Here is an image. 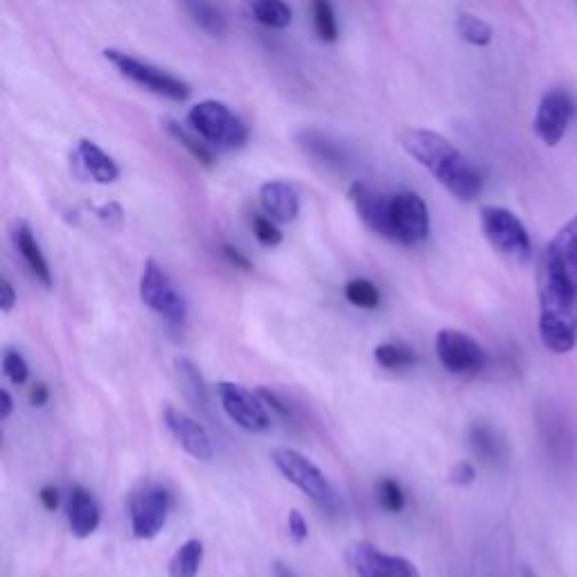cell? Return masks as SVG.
<instances>
[{
    "label": "cell",
    "mask_w": 577,
    "mask_h": 577,
    "mask_svg": "<svg viewBox=\"0 0 577 577\" xmlns=\"http://www.w3.org/2000/svg\"><path fill=\"white\" fill-rule=\"evenodd\" d=\"M271 460L278 472L287 478V481L298 487L300 492L309 496L316 505L321 508H334L336 503V492L332 483L327 481V476L321 472V467L314 465L305 454H300L296 449H273Z\"/></svg>",
    "instance_id": "obj_5"
},
{
    "label": "cell",
    "mask_w": 577,
    "mask_h": 577,
    "mask_svg": "<svg viewBox=\"0 0 577 577\" xmlns=\"http://www.w3.org/2000/svg\"><path fill=\"white\" fill-rule=\"evenodd\" d=\"M300 140V145H303L305 152H309L312 156L316 158H321V161L325 163H343V152L339 147L334 145L332 140H327L323 133H318V131H303L298 136Z\"/></svg>",
    "instance_id": "obj_25"
},
{
    "label": "cell",
    "mask_w": 577,
    "mask_h": 577,
    "mask_svg": "<svg viewBox=\"0 0 577 577\" xmlns=\"http://www.w3.org/2000/svg\"><path fill=\"white\" fill-rule=\"evenodd\" d=\"M449 478L454 485H472L474 478H476V469H474V465H469V463H458L454 469H451Z\"/></svg>",
    "instance_id": "obj_34"
},
{
    "label": "cell",
    "mask_w": 577,
    "mask_h": 577,
    "mask_svg": "<svg viewBox=\"0 0 577 577\" xmlns=\"http://www.w3.org/2000/svg\"><path fill=\"white\" fill-rule=\"evenodd\" d=\"M104 59L111 61V64L118 68V73L131 79L133 84H138L142 88H147L149 93L161 95L165 100L172 102H185L190 97V86L183 82V79L174 77L172 73H167L163 68H156L147 61H140L136 57L127 55V52L120 50H104Z\"/></svg>",
    "instance_id": "obj_6"
},
{
    "label": "cell",
    "mask_w": 577,
    "mask_h": 577,
    "mask_svg": "<svg viewBox=\"0 0 577 577\" xmlns=\"http://www.w3.org/2000/svg\"><path fill=\"white\" fill-rule=\"evenodd\" d=\"M97 217H100L104 224H109V226H118L122 224V217H124V212L120 208V203H106V206L102 208H97Z\"/></svg>",
    "instance_id": "obj_35"
},
{
    "label": "cell",
    "mask_w": 577,
    "mask_h": 577,
    "mask_svg": "<svg viewBox=\"0 0 577 577\" xmlns=\"http://www.w3.org/2000/svg\"><path fill=\"white\" fill-rule=\"evenodd\" d=\"M172 499L161 485H149L131 499V532L136 539H154L161 535L170 517Z\"/></svg>",
    "instance_id": "obj_11"
},
{
    "label": "cell",
    "mask_w": 577,
    "mask_h": 577,
    "mask_svg": "<svg viewBox=\"0 0 577 577\" xmlns=\"http://www.w3.org/2000/svg\"><path fill=\"white\" fill-rule=\"evenodd\" d=\"M165 127H167V131H170V136L176 142H181V145L188 149L194 161H199L201 165H206V167L215 165V156H212V152H210V145H206V140H203L201 136L194 138L192 133H188L181 127V124H176L172 120H167Z\"/></svg>",
    "instance_id": "obj_23"
},
{
    "label": "cell",
    "mask_w": 577,
    "mask_h": 577,
    "mask_svg": "<svg viewBox=\"0 0 577 577\" xmlns=\"http://www.w3.org/2000/svg\"><path fill=\"white\" fill-rule=\"evenodd\" d=\"M575 113V104L571 97H568L564 91H548L544 97H541L539 109L535 115V133L539 136L541 142H546L548 147H555L562 142L566 136L568 124H571V118Z\"/></svg>",
    "instance_id": "obj_14"
},
{
    "label": "cell",
    "mask_w": 577,
    "mask_h": 577,
    "mask_svg": "<svg viewBox=\"0 0 577 577\" xmlns=\"http://www.w3.org/2000/svg\"><path fill=\"white\" fill-rule=\"evenodd\" d=\"M345 300L359 309H377L381 303L379 289L366 278H354L343 289Z\"/></svg>",
    "instance_id": "obj_27"
},
{
    "label": "cell",
    "mask_w": 577,
    "mask_h": 577,
    "mask_svg": "<svg viewBox=\"0 0 577 577\" xmlns=\"http://www.w3.org/2000/svg\"><path fill=\"white\" fill-rule=\"evenodd\" d=\"M431 219L424 199L415 192L388 194L384 217H381V237L393 239L402 246H417L429 237Z\"/></svg>",
    "instance_id": "obj_3"
},
{
    "label": "cell",
    "mask_w": 577,
    "mask_h": 577,
    "mask_svg": "<svg viewBox=\"0 0 577 577\" xmlns=\"http://www.w3.org/2000/svg\"><path fill=\"white\" fill-rule=\"evenodd\" d=\"M102 521V512H100V503L93 496V492H88L86 487L75 485L70 490V499H68V526L73 537L77 539H86L91 537L93 532L100 528Z\"/></svg>",
    "instance_id": "obj_15"
},
{
    "label": "cell",
    "mask_w": 577,
    "mask_h": 577,
    "mask_svg": "<svg viewBox=\"0 0 577 577\" xmlns=\"http://www.w3.org/2000/svg\"><path fill=\"white\" fill-rule=\"evenodd\" d=\"M260 203L264 215H269L278 224H291L300 215V197L294 185L284 181H269L260 188Z\"/></svg>",
    "instance_id": "obj_18"
},
{
    "label": "cell",
    "mask_w": 577,
    "mask_h": 577,
    "mask_svg": "<svg viewBox=\"0 0 577 577\" xmlns=\"http://www.w3.org/2000/svg\"><path fill=\"white\" fill-rule=\"evenodd\" d=\"M312 19L318 39L323 43H334L339 39V23L330 0H312Z\"/></svg>",
    "instance_id": "obj_24"
},
{
    "label": "cell",
    "mask_w": 577,
    "mask_h": 577,
    "mask_svg": "<svg viewBox=\"0 0 577 577\" xmlns=\"http://www.w3.org/2000/svg\"><path fill=\"white\" fill-rule=\"evenodd\" d=\"M219 404L228 415V420L237 424L246 433H264L271 429V415L266 411L264 399L235 381L217 384Z\"/></svg>",
    "instance_id": "obj_8"
},
{
    "label": "cell",
    "mask_w": 577,
    "mask_h": 577,
    "mask_svg": "<svg viewBox=\"0 0 577 577\" xmlns=\"http://www.w3.org/2000/svg\"><path fill=\"white\" fill-rule=\"evenodd\" d=\"M253 19L273 30H284L291 25V7L284 0H242Z\"/></svg>",
    "instance_id": "obj_19"
},
{
    "label": "cell",
    "mask_w": 577,
    "mask_h": 577,
    "mask_svg": "<svg viewBox=\"0 0 577 577\" xmlns=\"http://www.w3.org/2000/svg\"><path fill=\"white\" fill-rule=\"evenodd\" d=\"M472 445L476 449V454L487 460H496L501 456V442L494 436V431L487 429V426H476L472 431Z\"/></svg>",
    "instance_id": "obj_31"
},
{
    "label": "cell",
    "mask_w": 577,
    "mask_h": 577,
    "mask_svg": "<svg viewBox=\"0 0 577 577\" xmlns=\"http://www.w3.org/2000/svg\"><path fill=\"white\" fill-rule=\"evenodd\" d=\"M12 242L16 251H19V255L23 257V262L28 264V269L32 271L34 278H37L43 287L50 289L52 287L50 264L46 260V255H43L41 251L37 237H34L32 233V226L25 219H16L12 224Z\"/></svg>",
    "instance_id": "obj_17"
},
{
    "label": "cell",
    "mask_w": 577,
    "mask_h": 577,
    "mask_svg": "<svg viewBox=\"0 0 577 577\" xmlns=\"http://www.w3.org/2000/svg\"><path fill=\"white\" fill-rule=\"evenodd\" d=\"M48 399H50V390L46 384H34L32 390H30V404L32 406H46L48 404Z\"/></svg>",
    "instance_id": "obj_38"
},
{
    "label": "cell",
    "mask_w": 577,
    "mask_h": 577,
    "mask_svg": "<svg viewBox=\"0 0 577 577\" xmlns=\"http://www.w3.org/2000/svg\"><path fill=\"white\" fill-rule=\"evenodd\" d=\"M203 564V541L188 539L170 559V577H197Z\"/></svg>",
    "instance_id": "obj_21"
},
{
    "label": "cell",
    "mask_w": 577,
    "mask_h": 577,
    "mask_svg": "<svg viewBox=\"0 0 577 577\" xmlns=\"http://www.w3.org/2000/svg\"><path fill=\"white\" fill-rule=\"evenodd\" d=\"M521 577H537V575H535V571H532V568H523Z\"/></svg>",
    "instance_id": "obj_42"
},
{
    "label": "cell",
    "mask_w": 577,
    "mask_h": 577,
    "mask_svg": "<svg viewBox=\"0 0 577 577\" xmlns=\"http://www.w3.org/2000/svg\"><path fill=\"white\" fill-rule=\"evenodd\" d=\"M16 305V291L10 284V280H0V312L10 314Z\"/></svg>",
    "instance_id": "obj_36"
},
{
    "label": "cell",
    "mask_w": 577,
    "mask_h": 577,
    "mask_svg": "<svg viewBox=\"0 0 577 577\" xmlns=\"http://www.w3.org/2000/svg\"><path fill=\"white\" fill-rule=\"evenodd\" d=\"M481 228L487 242H490L501 255L512 257V260L519 262L530 257L532 244L528 230L521 224V219L508 208L485 206L481 210Z\"/></svg>",
    "instance_id": "obj_7"
},
{
    "label": "cell",
    "mask_w": 577,
    "mask_h": 577,
    "mask_svg": "<svg viewBox=\"0 0 577 577\" xmlns=\"http://www.w3.org/2000/svg\"><path fill=\"white\" fill-rule=\"evenodd\" d=\"M539 336L553 354L577 345V215L550 239L539 264Z\"/></svg>",
    "instance_id": "obj_1"
},
{
    "label": "cell",
    "mask_w": 577,
    "mask_h": 577,
    "mask_svg": "<svg viewBox=\"0 0 577 577\" xmlns=\"http://www.w3.org/2000/svg\"><path fill=\"white\" fill-rule=\"evenodd\" d=\"M278 577H298L289 571V568H284L282 564H278Z\"/></svg>",
    "instance_id": "obj_41"
},
{
    "label": "cell",
    "mask_w": 577,
    "mask_h": 577,
    "mask_svg": "<svg viewBox=\"0 0 577 577\" xmlns=\"http://www.w3.org/2000/svg\"><path fill=\"white\" fill-rule=\"evenodd\" d=\"M163 420L170 436L179 442V447L185 454L192 456L194 460H201V463H210V460L215 458V445H212L210 433L199 420H194L192 415L183 413L174 406H165Z\"/></svg>",
    "instance_id": "obj_13"
},
{
    "label": "cell",
    "mask_w": 577,
    "mask_h": 577,
    "mask_svg": "<svg viewBox=\"0 0 577 577\" xmlns=\"http://www.w3.org/2000/svg\"><path fill=\"white\" fill-rule=\"evenodd\" d=\"M456 30L460 34V39L472 43V46L483 48L492 41V28L483 19H478L474 14H460Z\"/></svg>",
    "instance_id": "obj_28"
},
{
    "label": "cell",
    "mask_w": 577,
    "mask_h": 577,
    "mask_svg": "<svg viewBox=\"0 0 577 577\" xmlns=\"http://www.w3.org/2000/svg\"><path fill=\"white\" fill-rule=\"evenodd\" d=\"M39 501L43 503V508H46L48 512H55L59 508V490L55 485H46V487H41V492H39Z\"/></svg>",
    "instance_id": "obj_37"
},
{
    "label": "cell",
    "mask_w": 577,
    "mask_h": 577,
    "mask_svg": "<svg viewBox=\"0 0 577 577\" xmlns=\"http://www.w3.org/2000/svg\"><path fill=\"white\" fill-rule=\"evenodd\" d=\"M275 224H278V221H273L269 215H253V221H251L253 235H255L257 242L266 248H273V246L282 244V233Z\"/></svg>",
    "instance_id": "obj_30"
},
{
    "label": "cell",
    "mask_w": 577,
    "mask_h": 577,
    "mask_svg": "<svg viewBox=\"0 0 577 577\" xmlns=\"http://www.w3.org/2000/svg\"><path fill=\"white\" fill-rule=\"evenodd\" d=\"M140 300L145 303L154 314L163 316L170 323H183L188 316V303L181 296V291L174 287L161 266L154 260L145 262V269L140 275Z\"/></svg>",
    "instance_id": "obj_9"
},
{
    "label": "cell",
    "mask_w": 577,
    "mask_h": 577,
    "mask_svg": "<svg viewBox=\"0 0 577 577\" xmlns=\"http://www.w3.org/2000/svg\"><path fill=\"white\" fill-rule=\"evenodd\" d=\"M185 10L192 16V21L199 25L201 30H206L210 37H221L226 32V19L212 0H181Z\"/></svg>",
    "instance_id": "obj_20"
},
{
    "label": "cell",
    "mask_w": 577,
    "mask_h": 577,
    "mask_svg": "<svg viewBox=\"0 0 577 577\" xmlns=\"http://www.w3.org/2000/svg\"><path fill=\"white\" fill-rule=\"evenodd\" d=\"M377 499L381 508L390 514H399L406 505V494L402 490V485L393 481V478H381L377 483Z\"/></svg>",
    "instance_id": "obj_29"
},
{
    "label": "cell",
    "mask_w": 577,
    "mask_h": 577,
    "mask_svg": "<svg viewBox=\"0 0 577 577\" xmlns=\"http://www.w3.org/2000/svg\"><path fill=\"white\" fill-rule=\"evenodd\" d=\"M14 413V399L7 390H0V420H10Z\"/></svg>",
    "instance_id": "obj_40"
},
{
    "label": "cell",
    "mask_w": 577,
    "mask_h": 577,
    "mask_svg": "<svg viewBox=\"0 0 577 577\" xmlns=\"http://www.w3.org/2000/svg\"><path fill=\"white\" fill-rule=\"evenodd\" d=\"M348 562L357 577H422L411 559L388 555L370 541H357L348 548Z\"/></svg>",
    "instance_id": "obj_12"
},
{
    "label": "cell",
    "mask_w": 577,
    "mask_h": 577,
    "mask_svg": "<svg viewBox=\"0 0 577 577\" xmlns=\"http://www.w3.org/2000/svg\"><path fill=\"white\" fill-rule=\"evenodd\" d=\"M174 366H176V372H179V379H181V384L185 386V393H188V397L192 399L194 404L206 406V402H208L206 384H203L197 366H194V363L185 357L176 359Z\"/></svg>",
    "instance_id": "obj_26"
},
{
    "label": "cell",
    "mask_w": 577,
    "mask_h": 577,
    "mask_svg": "<svg viewBox=\"0 0 577 577\" xmlns=\"http://www.w3.org/2000/svg\"><path fill=\"white\" fill-rule=\"evenodd\" d=\"M75 170L84 179H93L95 183L109 185L115 183L120 176V167L115 165L109 154H104L93 140H79L75 149Z\"/></svg>",
    "instance_id": "obj_16"
},
{
    "label": "cell",
    "mask_w": 577,
    "mask_h": 577,
    "mask_svg": "<svg viewBox=\"0 0 577 577\" xmlns=\"http://www.w3.org/2000/svg\"><path fill=\"white\" fill-rule=\"evenodd\" d=\"M402 147L456 199L474 201L483 192V179L476 167L440 133L408 129L402 133Z\"/></svg>",
    "instance_id": "obj_2"
},
{
    "label": "cell",
    "mask_w": 577,
    "mask_h": 577,
    "mask_svg": "<svg viewBox=\"0 0 577 577\" xmlns=\"http://www.w3.org/2000/svg\"><path fill=\"white\" fill-rule=\"evenodd\" d=\"M224 255H226V260L233 266H239V269H244V271H251V262H248L246 257L237 251V248L224 246Z\"/></svg>",
    "instance_id": "obj_39"
},
{
    "label": "cell",
    "mask_w": 577,
    "mask_h": 577,
    "mask_svg": "<svg viewBox=\"0 0 577 577\" xmlns=\"http://www.w3.org/2000/svg\"><path fill=\"white\" fill-rule=\"evenodd\" d=\"M375 361L386 370H408L415 366L417 357L404 343H381L375 348Z\"/></svg>",
    "instance_id": "obj_22"
},
{
    "label": "cell",
    "mask_w": 577,
    "mask_h": 577,
    "mask_svg": "<svg viewBox=\"0 0 577 577\" xmlns=\"http://www.w3.org/2000/svg\"><path fill=\"white\" fill-rule=\"evenodd\" d=\"M436 352L442 368L451 375H476L487 363L483 345L463 330H440Z\"/></svg>",
    "instance_id": "obj_10"
},
{
    "label": "cell",
    "mask_w": 577,
    "mask_h": 577,
    "mask_svg": "<svg viewBox=\"0 0 577 577\" xmlns=\"http://www.w3.org/2000/svg\"><path fill=\"white\" fill-rule=\"evenodd\" d=\"M188 122L194 133L217 149H242L248 142L246 124L226 104L206 100L192 106Z\"/></svg>",
    "instance_id": "obj_4"
},
{
    "label": "cell",
    "mask_w": 577,
    "mask_h": 577,
    "mask_svg": "<svg viewBox=\"0 0 577 577\" xmlns=\"http://www.w3.org/2000/svg\"><path fill=\"white\" fill-rule=\"evenodd\" d=\"M3 370H5V377L10 379L14 386H23L25 381L30 379L28 361H25L23 354L16 352V350H5V354H3Z\"/></svg>",
    "instance_id": "obj_32"
},
{
    "label": "cell",
    "mask_w": 577,
    "mask_h": 577,
    "mask_svg": "<svg viewBox=\"0 0 577 577\" xmlns=\"http://www.w3.org/2000/svg\"><path fill=\"white\" fill-rule=\"evenodd\" d=\"M287 528H289V537L294 539V544H298V546L305 544L307 537H309V526H307V519L303 517V512L289 510Z\"/></svg>",
    "instance_id": "obj_33"
}]
</instances>
